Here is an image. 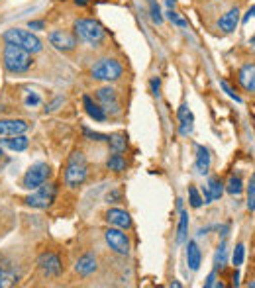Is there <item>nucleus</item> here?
<instances>
[{
  "label": "nucleus",
  "mask_w": 255,
  "mask_h": 288,
  "mask_svg": "<svg viewBox=\"0 0 255 288\" xmlns=\"http://www.w3.org/2000/svg\"><path fill=\"white\" fill-rule=\"evenodd\" d=\"M2 63L8 72H26L31 67V53L14 43H6L2 51Z\"/></svg>",
  "instance_id": "nucleus-1"
},
{
  "label": "nucleus",
  "mask_w": 255,
  "mask_h": 288,
  "mask_svg": "<svg viewBox=\"0 0 255 288\" xmlns=\"http://www.w3.org/2000/svg\"><path fill=\"white\" fill-rule=\"evenodd\" d=\"M4 41L6 43H14V45H18V47H22V49H26L29 53H39L41 47H43L41 45V39L35 33L27 31V29H22V27H10V29H6L4 31Z\"/></svg>",
  "instance_id": "nucleus-2"
},
{
  "label": "nucleus",
  "mask_w": 255,
  "mask_h": 288,
  "mask_svg": "<svg viewBox=\"0 0 255 288\" xmlns=\"http://www.w3.org/2000/svg\"><path fill=\"white\" fill-rule=\"evenodd\" d=\"M86 178V161H84V155L80 151H75L67 163V168H65V184L69 188H76L84 182Z\"/></svg>",
  "instance_id": "nucleus-3"
},
{
  "label": "nucleus",
  "mask_w": 255,
  "mask_h": 288,
  "mask_svg": "<svg viewBox=\"0 0 255 288\" xmlns=\"http://www.w3.org/2000/svg\"><path fill=\"white\" fill-rule=\"evenodd\" d=\"M75 33H76L82 41H86V43H90V45H98V43L104 39V35H106L104 27H102L96 20H90V18H80V20H76V22H75Z\"/></svg>",
  "instance_id": "nucleus-4"
},
{
  "label": "nucleus",
  "mask_w": 255,
  "mask_h": 288,
  "mask_svg": "<svg viewBox=\"0 0 255 288\" xmlns=\"http://www.w3.org/2000/svg\"><path fill=\"white\" fill-rule=\"evenodd\" d=\"M122 65H120V61H116V59H110V57H106V59H98L94 65H92V69H90V74L94 76V78H98V80H118L120 76H122Z\"/></svg>",
  "instance_id": "nucleus-5"
},
{
  "label": "nucleus",
  "mask_w": 255,
  "mask_h": 288,
  "mask_svg": "<svg viewBox=\"0 0 255 288\" xmlns=\"http://www.w3.org/2000/svg\"><path fill=\"white\" fill-rule=\"evenodd\" d=\"M55 192H57V188H55V184H41V186H37L35 188V192L33 194H29L24 202L27 204V206H31V208H47L51 202H53V198H55Z\"/></svg>",
  "instance_id": "nucleus-6"
},
{
  "label": "nucleus",
  "mask_w": 255,
  "mask_h": 288,
  "mask_svg": "<svg viewBox=\"0 0 255 288\" xmlns=\"http://www.w3.org/2000/svg\"><path fill=\"white\" fill-rule=\"evenodd\" d=\"M104 239H106L108 247H110L114 253H118V255H128V253H129V239H128V235H126L120 227H110V229H106Z\"/></svg>",
  "instance_id": "nucleus-7"
},
{
  "label": "nucleus",
  "mask_w": 255,
  "mask_h": 288,
  "mask_svg": "<svg viewBox=\"0 0 255 288\" xmlns=\"http://www.w3.org/2000/svg\"><path fill=\"white\" fill-rule=\"evenodd\" d=\"M49 176V167L47 163H35L29 167V170L24 176V188L27 190H35L37 186H41Z\"/></svg>",
  "instance_id": "nucleus-8"
},
{
  "label": "nucleus",
  "mask_w": 255,
  "mask_h": 288,
  "mask_svg": "<svg viewBox=\"0 0 255 288\" xmlns=\"http://www.w3.org/2000/svg\"><path fill=\"white\" fill-rule=\"evenodd\" d=\"M37 266L43 272V276H59L63 272V263H61L59 255H55L51 251H45V253L39 255Z\"/></svg>",
  "instance_id": "nucleus-9"
},
{
  "label": "nucleus",
  "mask_w": 255,
  "mask_h": 288,
  "mask_svg": "<svg viewBox=\"0 0 255 288\" xmlns=\"http://www.w3.org/2000/svg\"><path fill=\"white\" fill-rule=\"evenodd\" d=\"M49 43L59 49V51H73L76 47V39L73 33L65 31V29H53L49 33Z\"/></svg>",
  "instance_id": "nucleus-10"
},
{
  "label": "nucleus",
  "mask_w": 255,
  "mask_h": 288,
  "mask_svg": "<svg viewBox=\"0 0 255 288\" xmlns=\"http://www.w3.org/2000/svg\"><path fill=\"white\" fill-rule=\"evenodd\" d=\"M106 221L114 227H120V229H128L131 225V217L126 210H120V208H110L106 212Z\"/></svg>",
  "instance_id": "nucleus-11"
},
{
  "label": "nucleus",
  "mask_w": 255,
  "mask_h": 288,
  "mask_svg": "<svg viewBox=\"0 0 255 288\" xmlns=\"http://www.w3.org/2000/svg\"><path fill=\"white\" fill-rule=\"evenodd\" d=\"M27 121L24 120H0V135H20L27 131Z\"/></svg>",
  "instance_id": "nucleus-12"
},
{
  "label": "nucleus",
  "mask_w": 255,
  "mask_h": 288,
  "mask_svg": "<svg viewBox=\"0 0 255 288\" xmlns=\"http://www.w3.org/2000/svg\"><path fill=\"white\" fill-rule=\"evenodd\" d=\"M239 24V10L237 8H230L220 20H218V27L224 31V33H231Z\"/></svg>",
  "instance_id": "nucleus-13"
},
{
  "label": "nucleus",
  "mask_w": 255,
  "mask_h": 288,
  "mask_svg": "<svg viewBox=\"0 0 255 288\" xmlns=\"http://www.w3.org/2000/svg\"><path fill=\"white\" fill-rule=\"evenodd\" d=\"M18 280H20V272L16 270V266L12 263H0V288L18 284Z\"/></svg>",
  "instance_id": "nucleus-14"
},
{
  "label": "nucleus",
  "mask_w": 255,
  "mask_h": 288,
  "mask_svg": "<svg viewBox=\"0 0 255 288\" xmlns=\"http://www.w3.org/2000/svg\"><path fill=\"white\" fill-rule=\"evenodd\" d=\"M237 80H239V84H241L245 90L255 92V65H243V67L239 69Z\"/></svg>",
  "instance_id": "nucleus-15"
},
{
  "label": "nucleus",
  "mask_w": 255,
  "mask_h": 288,
  "mask_svg": "<svg viewBox=\"0 0 255 288\" xmlns=\"http://www.w3.org/2000/svg\"><path fill=\"white\" fill-rule=\"evenodd\" d=\"M210 163H212V159H210V151H208L204 145H196V163H194L196 172L206 174V172L210 170Z\"/></svg>",
  "instance_id": "nucleus-16"
},
{
  "label": "nucleus",
  "mask_w": 255,
  "mask_h": 288,
  "mask_svg": "<svg viewBox=\"0 0 255 288\" xmlns=\"http://www.w3.org/2000/svg\"><path fill=\"white\" fill-rule=\"evenodd\" d=\"M75 270H76L80 276H88V274H92V272L96 270V257H94V255H90V253L82 255V257L76 261Z\"/></svg>",
  "instance_id": "nucleus-17"
},
{
  "label": "nucleus",
  "mask_w": 255,
  "mask_h": 288,
  "mask_svg": "<svg viewBox=\"0 0 255 288\" xmlns=\"http://www.w3.org/2000/svg\"><path fill=\"white\" fill-rule=\"evenodd\" d=\"M200 263H202V253H200L196 241H188V245H186V264H188V268L198 270Z\"/></svg>",
  "instance_id": "nucleus-18"
},
{
  "label": "nucleus",
  "mask_w": 255,
  "mask_h": 288,
  "mask_svg": "<svg viewBox=\"0 0 255 288\" xmlns=\"http://www.w3.org/2000/svg\"><path fill=\"white\" fill-rule=\"evenodd\" d=\"M178 120H180V127H178L180 135H188V133L192 131V121H194V118H192V112L188 110L186 104H182V106L178 108Z\"/></svg>",
  "instance_id": "nucleus-19"
},
{
  "label": "nucleus",
  "mask_w": 255,
  "mask_h": 288,
  "mask_svg": "<svg viewBox=\"0 0 255 288\" xmlns=\"http://www.w3.org/2000/svg\"><path fill=\"white\" fill-rule=\"evenodd\" d=\"M82 104H84L86 114H88L92 120H96V121H104V120H106V112H104L98 104H94L90 96H82Z\"/></svg>",
  "instance_id": "nucleus-20"
},
{
  "label": "nucleus",
  "mask_w": 255,
  "mask_h": 288,
  "mask_svg": "<svg viewBox=\"0 0 255 288\" xmlns=\"http://www.w3.org/2000/svg\"><path fill=\"white\" fill-rule=\"evenodd\" d=\"M0 143L6 145L12 151H24L29 145V141H27V137L24 133H20V135H8V139H0Z\"/></svg>",
  "instance_id": "nucleus-21"
},
{
  "label": "nucleus",
  "mask_w": 255,
  "mask_h": 288,
  "mask_svg": "<svg viewBox=\"0 0 255 288\" xmlns=\"http://www.w3.org/2000/svg\"><path fill=\"white\" fill-rule=\"evenodd\" d=\"M96 98L102 106H106L110 110V106H116V90L110 86H102L96 90Z\"/></svg>",
  "instance_id": "nucleus-22"
},
{
  "label": "nucleus",
  "mask_w": 255,
  "mask_h": 288,
  "mask_svg": "<svg viewBox=\"0 0 255 288\" xmlns=\"http://www.w3.org/2000/svg\"><path fill=\"white\" fill-rule=\"evenodd\" d=\"M108 143H110V149H112L114 153H122V151H126V147H128V139H126L124 133H114V135H110V137H108Z\"/></svg>",
  "instance_id": "nucleus-23"
},
{
  "label": "nucleus",
  "mask_w": 255,
  "mask_h": 288,
  "mask_svg": "<svg viewBox=\"0 0 255 288\" xmlns=\"http://www.w3.org/2000/svg\"><path fill=\"white\" fill-rule=\"evenodd\" d=\"M206 190L210 192L212 200H218V198H222V194H224V184H222V180H220L218 176H212V178L208 180V184H206Z\"/></svg>",
  "instance_id": "nucleus-24"
},
{
  "label": "nucleus",
  "mask_w": 255,
  "mask_h": 288,
  "mask_svg": "<svg viewBox=\"0 0 255 288\" xmlns=\"http://www.w3.org/2000/svg\"><path fill=\"white\" fill-rule=\"evenodd\" d=\"M226 261H228V249H226V239L218 245V249H216V257H214V268L218 270H222L224 266H226Z\"/></svg>",
  "instance_id": "nucleus-25"
},
{
  "label": "nucleus",
  "mask_w": 255,
  "mask_h": 288,
  "mask_svg": "<svg viewBox=\"0 0 255 288\" xmlns=\"http://www.w3.org/2000/svg\"><path fill=\"white\" fill-rule=\"evenodd\" d=\"M106 167H108L110 170H114V172H122V170L126 168V159H124L120 153H114V155L108 157Z\"/></svg>",
  "instance_id": "nucleus-26"
},
{
  "label": "nucleus",
  "mask_w": 255,
  "mask_h": 288,
  "mask_svg": "<svg viewBox=\"0 0 255 288\" xmlns=\"http://www.w3.org/2000/svg\"><path fill=\"white\" fill-rule=\"evenodd\" d=\"M180 219H178V233H177V243H184L186 239V231H188V214L184 210L178 212Z\"/></svg>",
  "instance_id": "nucleus-27"
},
{
  "label": "nucleus",
  "mask_w": 255,
  "mask_h": 288,
  "mask_svg": "<svg viewBox=\"0 0 255 288\" xmlns=\"http://www.w3.org/2000/svg\"><path fill=\"white\" fill-rule=\"evenodd\" d=\"M226 190H228V194H231V196H239V194L243 192V182H241V178L235 176V174H231L230 180H228V184H226Z\"/></svg>",
  "instance_id": "nucleus-28"
},
{
  "label": "nucleus",
  "mask_w": 255,
  "mask_h": 288,
  "mask_svg": "<svg viewBox=\"0 0 255 288\" xmlns=\"http://www.w3.org/2000/svg\"><path fill=\"white\" fill-rule=\"evenodd\" d=\"M188 202H190L192 208H200L204 204V200H202V196H200L196 186H188Z\"/></svg>",
  "instance_id": "nucleus-29"
},
{
  "label": "nucleus",
  "mask_w": 255,
  "mask_h": 288,
  "mask_svg": "<svg viewBox=\"0 0 255 288\" xmlns=\"http://www.w3.org/2000/svg\"><path fill=\"white\" fill-rule=\"evenodd\" d=\"M247 210L249 212L255 210V174L251 176L249 186H247Z\"/></svg>",
  "instance_id": "nucleus-30"
},
{
  "label": "nucleus",
  "mask_w": 255,
  "mask_h": 288,
  "mask_svg": "<svg viewBox=\"0 0 255 288\" xmlns=\"http://www.w3.org/2000/svg\"><path fill=\"white\" fill-rule=\"evenodd\" d=\"M243 257H245V247H243V243H237L235 249H233V257H231L233 264L239 266V264L243 263Z\"/></svg>",
  "instance_id": "nucleus-31"
},
{
  "label": "nucleus",
  "mask_w": 255,
  "mask_h": 288,
  "mask_svg": "<svg viewBox=\"0 0 255 288\" xmlns=\"http://www.w3.org/2000/svg\"><path fill=\"white\" fill-rule=\"evenodd\" d=\"M82 133L86 139H92V141H108V137H110V135H102L98 131H90L88 127H82Z\"/></svg>",
  "instance_id": "nucleus-32"
},
{
  "label": "nucleus",
  "mask_w": 255,
  "mask_h": 288,
  "mask_svg": "<svg viewBox=\"0 0 255 288\" xmlns=\"http://www.w3.org/2000/svg\"><path fill=\"white\" fill-rule=\"evenodd\" d=\"M149 2V8H151V20L155 22V24H161L163 22V16H161V12H159V4L155 2V0H147Z\"/></svg>",
  "instance_id": "nucleus-33"
},
{
  "label": "nucleus",
  "mask_w": 255,
  "mask_h": 288,
  "mask_svg": "<svg viewBox=\"0 0 255 288\" xmlns=\"http://www.w3.org/2000/svg\"><path fill=\"white\" fill-rule=\"evenodd\" d=\"M167 18H169V22H173L175 25H178V27H186V22H184L175 10H169V12H167Z\"/></svg>",
  "instance_id": "nucleus-34"
},
{
  "label": "nucleus",
  "mask_w": 255,
  "mask_h": 288,
  "mask_svg": "<svg viewBox=\"0 0 255 288\" xmlns=\"http://www.w3.org/2000/svg\"><path fill=\"white\" fill-rule=\"evenodd\" d=\"M220 86H222V88L226 90V94H228V96H230L231 100H235V102H241V98H239V96H237V94L233 92V88H231V86H230V84H228L226 80H220Z\"/></svg>",
  "instance_id": "nucleus-35"
},
{
  "label": "nucleus",
  "mask_w": 255,
  "mask_h": 288,
  "mask_svg": "<svg viewBox=\"0 0 255 288\" xmlns=\"http://www.w3.org/2000/svg\"><path fill=\"white\" fill-rule=\"evenodd\" d=\"M39 102H41V98H39L35 92H29V94L26 96V104H27V106H37Z\"/></svg>",
  "instance_id": "nucleus-36"
},
{
  "label": "nucleus",
  "mask_w": 255,
  "mask_h": 288,
  "mask_svg": "<svg viewBox=\"0 0 255 288\" xmlns=\"http://www.w3.org/2000/svg\"><path fill=\"white\" fill-rule=\"evenodd\" d=\"M214 280H216V270H212V272L208 274V278H206L204 286H206V288H210V286H218V282H214Z\"/></svg>",
  "instance_id": "nucleus-37"
},
{
  "label": "nucleus",
  "mask_w": 255,
  "mask_h": 288,
  "mask_svg": "<svg viewBox=\"0 0 255 288\" xmlns=\"http://www.w3.org/2000/svg\"><path fill=\"white\" fill-rule=\"evenodd\" d=\"M27 27H29V29H43V27H45V24H43L41 20H33V22H29V24H27Z\"/></svg>",
  "instance_id": "nucleus-38"
},
{
  "label": "nucleus",
  "mask_w": 255,
  "mask_h": 288,
  "mask_svg": "<svg viewBox=\"0 0 255 288\" xmlns=\"http://www.w3.org/2000/svg\"><path fill=\"white\" fill-rule=\"evenodd\" d=\"M151 92L159 96V78H151Z\"/></svg>",
  "instance_id": "nucleus-39"
},
{
  "label": "nucleus",
  "mask_w": 255,
  "mask_h": 288,
  "mask_svg": "<svg viewBox=\"0 0 255 288\" xmlns=\"http://www.w3.org/2000/svg\"><path fill=\"white\" fill-rule=\"evenodd\" d=\"M61 102H63V100H61V98H57V100H55L53 104H49V108H47V112H53V110H57V106H59Z\"/></svg>",
  "instance_id": "nucleus-40"
},
{
  "label": "nucleus",
  "mask_w": 255,
  "mask_h": 288,
  "mask_svg": "<svg viewBox=\"0 0 255 288\" xmlns=\"http://www.w3.org/2000/svg\"><path fill=\"white\" fill-rule=\"evenodd\" d=\"M251 16H255V6H251L249 10H247V14H245V18H243V22H247Z\"/></svg>",
  "instance_id": "nucleus-41"
},
{
  "label": "nucleus",
  "mask_w": 255,
  "mask_h": 288,
  "mask_svg": "<svg viewBox=\"0 0 255 288\" xmlns=\"http://www.w3.org/2000/svg\"><path fill=\"white\" fill-rule=\"evenodd\" d=\"M233 284H235V286L239 284V272H237V270L233 272Z\"/></svg>",
  "instance_id": "nucleus-42"
},
{
  "label": "nucleus",
  "mask_w": 255,
  "mask_h": 288,
  "mask_svg": "<svg viewBox=\"0 0 255 288\" xmlns=\"http://www.w3.org/2000/svg\"><path fill=\"white\" fill-rule=\"evenodd\" d=\"M73 2H75L76 6H86V4H88V0H73Z\"/></svg>",
  "instance_id": "nucleus-43"
},
{
  "label": "nucleus",
  "mask_w": 255,
  "mask_h": 288,
  "mask_svg": "<svg viewBox=\"0 0 255 288\" xmlns=\"http://www.w3.org/2000/svg\"><path fill=\"white\" fill-rule=\"evenodd\" d=\"M165 2H167V6H169V10H173V6H175V2H177V0H165Z\"/></svg>",
  "instance_id": "nucleus-44"
},
{
  "label": "nucleus",
  "mask_w": 255,
  "mask_h": 288,
  "mask_svg": "<svg viewBox=\"0 0 255 288\" xmlns=\"http://www.w3.org/2000/svg\"><path fill=\"white\" fill-rule=\"evenodd\" d=\"M249 43H251V45H255V35L251 37V41H249Z\"/></svg>",
  "instance_id": "nucleus-45"
},
{
  "label": "nucleus",
  "mask_w": 255,
  "mask_h": 288,
  "mask_svg": "<svg viewBox=\"0 0 255 288\" xmlns=\"http://www.w3.org/2000/svg\"><path fill=\"white\" fill-rule=\"evenodd\" d=\"M249 286H251V288H255V280H253V282H249Z\"/></svg>",
  "instance_id": "nucleus-46"
},
{
  "label": "nucleus",
  "mask_w": 255,
  "mask_h": 288,
  "mask_svg": "<svg viewBox=\"0 0 255 288\" xmlns=\"http://www.w3.org/2000/svg\"><path fill=\"white\" fill-rule=\"evenodd\" d=\"M0 155H2V149H0Z\"/></svg>",
  "instance_id": "nucleus-47"
}]
</instances>
